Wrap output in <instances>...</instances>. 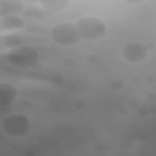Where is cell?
I'll return each instance as SVG.
<instances>
[{
	"mask_svg": "<svg viewBox=\"0 0 156 156\" xmlns=\"http://www.w3.org/2000/svg\"><path fill=\"white\" fill-rule=\"evenodd\" d=\"M76 26H77L80 38L84 40H89V41L102 38L107 32L106 23L101 18L94 17V16L80 17L76 22Z\"/></svg>",
	"mask_w": 156,
	"mask_h": 156,
	"instance_id": "6da1fadb",
	"label": "cell"
},
{
	"mask_svg": "<svg viewBox=\"0 0 156 156\" xmlns=\"http://www.w3.org/2000/svg\"><path fill=\"white\" fill-rule=\"evenodd\" d=\"M39 60L38 50L32 45H20L11 49L7 54V61L16 68H30Z\"/></svg>",
	"mask_w": 156,
	"mask_h": 156,
	"instance_id": "7a4b0ae2",
	"label": "cell"
},
{
	"mask_svg": "<svg viewBox=\"0 0 156 156\" xmlns=\"http://www.w3.org/2000/svg\"><path fill=\"white\" fill-rule=\"evenodd\" d=\"M50 38L55 44L61 46L76 45L82 39L76 23L72 22H61L55 24L50 30Z\"/></svg>",
	"mask_w": 156,
	"mask_h": 156,
	"instance_id": "3957f363",
	"label": "cell"
},
{
	"mask_svg": "<svg viewBox=\"0 0 156 156\" xmlns=\"http://www.w3.org/2000/svg\"><path fill=\"white\" fill-rule=\"evenodd\" d=\"M1 130L11 138H22L30 130V121L23 113H11L2 118Z\"/></svg>",
	"mask_w": 156,
	"mask_h": 156,
	"instance_id": "277c9868",
	"label": "cell"
},
{
	"mask_svg": "<svg viewBox=\"0 0 156 156\" xmlns=\"http://www.w3.org/2000/svg\"><path fill=\"white\" fill-rule=\"evenodd\" d=\"M147 55H149V50L141 43L132 41V43L126 44L122 48V56H123V58L126 61H128V62H132V63L143 62L144 60H146Z\"/></svg>",
	"mask_w": 156,
	"mask_h": 156,
	"instance_id": "5b68a950",
	"label": "cell"
},
{
	"mask_svg": "<svg viewBox=\"0 0 156 156\" xmlns=\"http://www.w3.org/2000/svg\"><path fill=\"white\" fill-rule=\"evenodd\" d=\"M18 95V91L16 87L11 83L1 82L0 83V104L1 106H7L11 105L12 102L16 101Z\"/></svg>",
	"mask_w": 156,
	"mask_h": 156,
	"instance_id": "8992f818",
	"label": "cell"
},
{
	"mask_svg": "<svg viewBox=\"0 0 156 156\" xmlns=\"http://www.w3.org/2000/svg\"><path fill=\"white\" fill-rule=\"evenodd\" d=\"M24 10V2L21 0H1L0 1V15L11 16L17 15Z\"/></svg>",
	"mask_w": 156,
	"mask_h": 156,
	"instance_id": "52a82bcc",
	"label": "cell"
},
{
	"mask_svg": "<svg viewBox=\"0 0 156 156\" xmlns=\"http://www.w3.org/2000/svg\"><path fill=\"white\" fill-rule=\"evenodd\" d=\"M24 27V21L17 15L4 16L0 18V28L2 30H16Z\"/></svg>",
	"mask_w": 156,
	"mask_h": 156,
	"instance_id": "ba28073f",
	"label": "cell"
},
{
	"mask_svg": "<svg viewBox=\"0 0 156 156\" xmlns=\"http://www.w3.org/2000/svg\"><path fill=\"white\" fill-rule=\"evenodd\" d=\"M39 5L50 12H60L66 10L69 6V1L67 0H44V1H39Z\"/></svg>",
	"mask_w": 156,
	"mask_h": 156,
	"instance_id": "9c48e42d",
	"label": "cell"
}]
</instances>
